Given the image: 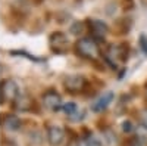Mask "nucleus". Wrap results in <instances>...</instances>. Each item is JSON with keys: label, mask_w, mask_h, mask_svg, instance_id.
<instances>
[{"label": "nucleus", "mask_w": 147, "mask_h": 146, "mask_svg": "<svg viewBox=\"0 0 147 146\" xmlns=\"http://www.w3.org/2000/svg\"><path fill=\"white\" fill-rule=\"evenodd\" d=\"M47 140L52 146H60L65 140V130L59 124H52L47 127Z\"/></svg>", "instance_id": "obj_8"}, {"label": "nucleus", "mask_w": 147, "mask_h": 146, "mask_svg": "<svg viewBox=\"0 0 147 146\" xmlns=\"http://www.w3.org/2000/svg\"><path fill=\"white\" fill-rule=\"evenodd\" d=\"M102 137H103V143L106 146H118V143H119L116 133L113 130H110V128H106L102 133Z\"/></svg>", "instance_id": "obj_12"}, {"label": "nucleus", "mask_w": 147, "mask_h": 146, "mask_svg": "<svg viewBox=\"0 0 147 146\" xmlns=\"http://www.w3.org/2000/svg\"><path fill=\"white\" fill-rule=\"evenodd\" d=\"M131 146H140V143H138V142H137V143H132Z\"/></svg>", "instance_id": "obj_20"}, {"label": "nucleus", "mask_w": 147, "mask_h": 146, "mask_svg": "<svg viewBox=\"0 0 147 146\" xmlns=\"http://www.w3.org/2000/svg\"><path fill=\"white\" fill-rule=\"evenodd\" d=\"M74 50L77 56L84 59H96L99 55V46L91 37H81L74 44Z\"/></svg>", "instance_id": "obj_1"}, {"label": "nucleus", "mask_w": 147, "mask_h": 146, "mask_svg": "<svg viewBox=\"0 0 147 146\" xmlns=\"http://www.w3.org/2000/svg\"><path fill=\"white\" fill-rule=\"evenodd\" d=\"M84 146H103L102 140L97 139L93 133H85L84 136Z\"/></svg>", "instance_id": "obj_14"}, {"label": "nucleus", "mask_w": 147, "mask_h": 146, "mask_svg": "<svg viewBox=\"0 0 147 146\" xmlns=\"http://www.w3.org/2000/svg\"><path fill=\"white\" fill-rule=\"evenodd\" d=\"M32 105H34V101L28 94H19L16 97V101L13 102V109L19 112H28L32 109Z\"/></svg>", "instance_id": "obj_11"}, {"label": "nucleus", "mask_w": 147, "mask_h": 146, "mask_svg": "<svg viewBox=\"0 0 147 146\" xmlns=\"http://www.w3.org/2000/svg\"><path fill=\"white\" fill-rule=\"evenodd\" d=\"M41 103L44 108H47L49 111H62L63 108V101H62V96H60L56 90H47L43 93L41 96Z\"/></svg>", "instance_id": "obj_6"}, {"label": "nucleus", "mask_w": 147, "mask_h": 146, "mask_svg": "<svg viewBox=\"0 0 147 146\" xmlns=\"http://www.w3.org/2000/svg\"><path fill=\"white\" fill-rule=\"evenodd\" d=\"M140 44H141V49L144 50V53H147V35H141L140 37Z\"/></svg>", "instance_id": "obj_18"}, {"label": "nucleus", "mask_w": 147, "mask_h": 146, "mask_svg": "<svg viewBox=\"0 0 147 146\" xmlns=\"http://www.w3.org/2000/svg\"><path fill=\"white\" fill-rule=\"evenodd\" d=\"M87 84H88L87 78L84 75H80V74H71V75H66L63 78V89L71 94L82 93L87 89Z\"/></svg>", "instance_id": "obj_3"}, {"label": "nucleus", "mask_w": 147, "mask_h": 146, "mask_svg": "<svg viewBox=\"0 0 147 146\" xmlns=\"http://www.w3.org/2000/svg\"><path fill=\"white\" fill-rule=\"evenodd\" d=\"M134 130H136V127L132 126V123L129 120L122 121V131H124V133H132Z\"/></svg>", "instance_id": "obj_16"}, {"label": "nucleus", "mask_w": 147, "mask_h": 146, "mask_svg": "<svg viewBox=\"0 0 147 146\" xmlns=\"http://www.w3.org/2000/svg\"><path fill=\"white\" fill-rule=\"evenodd\" d=\"M85 24H87V30L90 31L91 34V39L94 41H102L105 40V35L107 34L109 31V27L107 24L102 19H96V18H88L87 21H85Z\"/></svg>", "instance_id": "obj_5"}, {"label": "nucleus", "mask_w": 147, "mask_h": 146, "mask_svg": "<svg viewBox=\"0 0 147 146\" xmlns=\"http://www.w3.org/2000/svg\"><path fill=\"white\" fill-rule=\"evenodd\" d=\"M85 30H87V24H85V22H80V21L74 22V24H72V27H71V33H72V34H75V35L82 34Z\"/></svg>", "instance_id": "obj_15"}, {"label": "nucleus", "mask_w": 147, "mask_h": 146, "mask_svg": "<svg viewBox=\"0 0 147 146\" xmlns=\"http://www.w3.org/2000/svg\"><path fill=\"white\" fill-rule=\"evenodd\" d=\"M0 124L7 131H18L22 126V121L15 114H3L0 118Z\"/></svg>", "instance_id": "obj_10"}, {"label": "nucleus", "mask_w": 147, "mask_h": 146, "mask_svg": "<svg viewBox=\"0 0 147 146\" xmlns=\"http://www.w3.org/2000/svg\"><path fill=\"white\" fill-rule=\"evenodd\" d=\"M19 94V87L13 80L7 78L0 81V105H5L6 102H15Z\"/></svg>", "instance_id": "obj_4"}, {"label": "nucleus", "mask_w": 147, "mask_h": 146, "mask_svg": "<svg viewBox=\"0 0 147 146\" xmlns=\"http://www.w3.org/2000/svg\"><path fill=\"white\" fill-rule=\"evenodd\" d=\"M62 111L66 114V117L71 123H80V121H82L85 118V111L81 106H78V103H75V102L63 103Z\"/></svg>", "instance_id": "obj_7"}, {"label": "nucleus", "mask_w": 147, "mask_h": 146, "mask_svg": "<svg viewBox=\"0 0 147 146\" xmlns=\"http://www.w3.org/2000/svg\"><path fill=\"white\" fill-rule=\"evenodd\" d=\"M0 146H18V145L10 139H2L0 140Z\"/></svg>", "instance_id": "obj_17"}, {"label": "nucleus", "mask_w": 147, "mask_h": 146, "mask_svg": "<svg viewBox=\"0 0 147 146\" xmlns=\"http://www.w3.org/2000/svg\"><path fill=\"white\" fill-rule=\"evenodd\" d=\"M115 99V93L113 92H105L103 94H100L97 99L91 103V111L96 112V114H100L103 111L109 108V105L113 102Z\"/></svg>", "instance_id": "obj_9"}, {"label": "nucleus", "mask_w": 147, "mask_h": 146, "mask_svg": "<svg viewBox=\"0 0 147 146\" xmlns=\"http://www.w3.org/2000/svg\"><path fill=\"white\" fill-rule=\"evenodd\" d=\"M136 137L138 143H147V126L146 124H138L136 126Z\"/></svg>", "instance_id": "obj_13"}, {"label": "nucleus", "mask_w": 147, "mask_h": 146, "mask_svg": "<svg viewBox=\"0 0 147 146\" xmlns=\"http://www.w3.org/2000/svg\"><path fill=\"white\" fill-rule=\"evenodd\" d=\"M49 46L50 50L56 55H65L69 50V39L62 31H53L49 37Z\"/></svg>", "instance_id": "obj_2"}, {"label": "nucleus", "mask_w": 147, "mask_h": 146, "mask_svg": "<svg viewBox=\"0 0 147 146\" xmlns=\"http://www.w3.org/2000/svg\"><path fill=\"white\" fill-rule=\"evenodd\" d=\"M141 120H143V124L147 126V108L141 111Z\"/></svg>", "instance_id": "obj_19"}]
</instances>
